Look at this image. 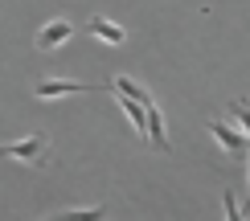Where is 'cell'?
<instances>
[{"label": "cell", "mask_w": 250, "mask_h": 221, "mask_svg": "<svg viewBox=\"0 0 250 221\" xmlns=\"http://www.w3.org/2000/svg\"><path fill=\"white\" fill-rule=\"evenodd\" d=\"M0 156H4V160L33 164V168H45L49 160H54V147H49V140H45V135H25V140L0 143Z\"/></svg>", "instance_id": "cell-1"}, {"label": "cell", "mask_w": 250, "mask_h": 221, "mask_svg": "<svg viewBox=\"0 0 250 221\" xmlns=\"http://www.w3.org/2000/svg\"><path fill=\"white\" fill-rule=\"evenodd\" d=\"M209 135L217 140V147H222V152H230V156L250 152V135H246L242 123H234V119H209Z\"/></svg>", "instance_id": "cell-2"}, {"label": "cell", "mask_w": 250, "mask_h": 221, "mask_svg": "<svg viewBox=\"0 0 250 221\" xmlns=\"http://www.w3.org/2000/svg\"><path fill=\"white\" fill-rule=\"evenodd\" d=\"M95 82H74V78H41L33 82V99H62V94H95Z\"/></svg>", "instance_id": "cell-3"}, {"label": "cell", "mask_w": 250, "mask_h": 221, "mask_svg": "<svg viewBox=\"0 0 250 221\" xmlns=\"http://www.w3.org/2000/svg\"><path fill=\"white\" fill-rule=\"evenodd\" d=\"M74 37V25H70V20H45V25H41V33L33 37V45L37 49H58V45H66V41Z\"/></svg>", "instance_id": "cell-4"}, {"label": "cell", "mask_w": 250, "mask_h": 221, "mask_svg": "<svg viewBox=\"0 0 250 221\" xmlns=\"http://www.w3.org/2000/svg\"><path fill=\"white\" fill-rule=\"evenodd\" d=\"M119 94V90H115ZM119 107L123 115H127V123H131V131H140V135H148V102H140V99H131V94H119Z\"/></svg>", "instance_id": "cell-5"}, {"label": "cell", "mask_w": 250, "mask_h": 221, "mask_svg": "<svg viewBox=\"0 0 250 221\" xmlns=\"http://www.w3.org/2000/svg\"><path fill=\"white\" fill-rule=\"evenodd\" d=\"M86 29H90L99 41H107V45H123V41H127V29H123L119 20H111V17H90Z\"/></svg>", "instance_id": "cell-6"}, {"label": "cell", "mask_w": 250, "mask_h": 221, "mask_svg": "<svg viewBox=\"0 0 250 221\" xmlns=\"http://www.w3.org/2000/svg\"><path fill=\"white\" fill-rule=\"evenodd\" d=\"M144 140H148L152 147H160V152H168V135H164V115H160V107H156V102H152V107H148V135H144Z\"/></svg>", "instance_id": "cell-7"}, {"label": "cell", "mask_w": 250, "mask_h": 221, "mask_svg": "<svg viewBox=\"0 0 250 221\" xmlns=\"http://www.w3.org/2000/svg\"><path fill=\"white\" fill-rule=\"evenodd\" d=\"M111 90H119V94H131V99H140V102H148V107H152V102H156V99H152V90H148V86H140V82H131L127 74H119V78L111 82Z\"/></svg>", "instance_id": "cell-8"}, {"label": "cell", "mask_w": 250, "mask_h": 221, "mask_svg": "<svg viewBox=\"0 0 250 221\" xmlns=\"http://www.w3.org/2000/svg\"><path fill=\"white\" fill-rule=\"evenodd\" d=\"M230 119H234V123H242V127H246V135H250V102H246V99L230 102Z\"/></svg>", "instance_id": "cell-9"}, {"label": "cell", "mask_w": 250, "mask_h": 221, "mask_svg": "<svg viewBox=\"0 0 250 221\" xmlns=\"http://www.w3.org/2000/svg\"><path fill=\"white\" fill-rule=\"evenodd\" d=\"M58 217H103V209H99V205H86V209H62Z\"/></svg>", "instance_id": "cell-10"}, {"label": "cell", "mask_w": 250, "mask_h": 221, "mask_svg": "<svg viewBox=\"0 0 250 221\" xmlns=\"http://www.w3.org/2000/svg\"><path fill=\"white\" fill-rule=\"evenodd\" d=\"M226 217H230V221H238V217H242V209H238V201H234V188H226Z\"/></svg>", "instance_id": "cell-11"}, {"label": "cell", "mask_w": 250, "mask_h": 221, "mask_svg": "<svg viewBox=\"0 0 250 221\" xmlns=\"http://www.w3.org/2000/svg\"><path fill=\"white\" fill-rule=\"evenodd\" d=\"M246 201H250V197H246Z\"/></svg>", "instance_id": "cell-12"}]
</instances>
